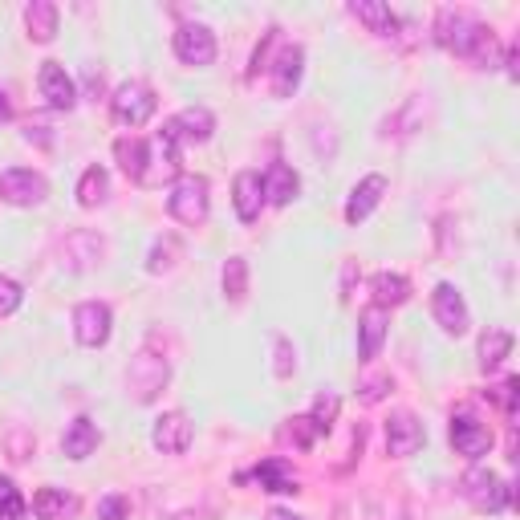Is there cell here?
Returning <instances> with one entry per match:
<instances>
[{"label": "cell", "instance_id": "8d00e7d4", "mask_svg": "<svg viewBox=\"0 0 520 520\" xmlns=\"http://www.w3.org/2000/svg\"><path fill=\"white\" fill-rule=\"evenodd\" d=\"M516 386H520V378H504V382L492 390V399L504 407V415H508V419L516 415Z\"/></svg>", "mask_w": 520, "mask_h": 520}, {"label": "cell", "instance_id": "1f68e13d", "mask_svg": "<svg viewBox=\"0 0 520 520\" xmlns=\"http://www.w3.org/2000/svg\"><path fill=\"white\" fill-rule=\"evenodd\" d=\"M0 520H25V500L9 476H0Z\"/></svg>", "mask_w": 520, "mask_h": 520}, {"label": "cell", "instance_id": "277c9868", "mask_svg": "<svg viewBox=\"0 0 520 520\" xmlns=\"http://www.w3.org/2000/svg\"><path fill=\"white\" fill-rule=\"evenodd\" d=\"M460 488H464V496H468V504H472L476 512H504V508L512 504V484L500 480V476L488 472V468H472V472L460 480Z\"/></svg>", "mask_w": 520, "mask_h": 520}, {"label": "cell", "instance_id": "4dcf8cb0", "mask_svg": "<svg viewBox=\"0 0 520 520\" xmlns=\"http://www.w3.org/2000/svg\"><path fill=\"white\" fill-rule=\"evenodd\" d=\"M179 240L175 236H163V240H155V248H151V256H147V273H167V269H175V260H179Z\"/></svg>", "mask_w": 520, "mask_h": 520}, {"label": "cell", "instance_id": "ac0fdd59", "mask_svg": "<svg viewBox=\"0 0 520 520\" xmlns=\"http://www.w3.org/2000/svg\"><path fill=\"white\" fill-rule=\"evenodd\" d=\"M386 325H390V317H386L382 305L362 309V317H358V358H362V362L378 358V350H382V342H386Z\"/></svg>", "mask_w": 520, "mask_h": 520}, {"label": "cell", "instance_id": "9c48e42d", "mask_svg": "<svg viewBox=\"0 0 520 520\" xmlns=\"http://www.w3.org/2000/svg\"><path fill=\"white\" fill-rule=\"evenodd\" d=\"M175 57L183 65H212L216 61V37L208 25H179L175 29Z\"/></svg>", "mask_w": 520, "mask_h": 520}, {"label": "cell", "instance_id": "ffe728a7", "mask_svg": "<svg viewBox=\"0 0 520 520\" xmlns=\"http://www.w3.org/2000/svg\"><path fill=\"white\" fill-rule=\"evenodd\" d=\"M260 187H265V200H269V204L285 208V204H293V200H297L301 179H297V171H293V167L273 163V167L265 171V179H260Z\"/></svg>", "mask_w": 520, "mask_h": 520}, {"label": "cell", "instance_id": "d6986e66", "mask_svg": "<svg viewBox=\"0 0 520 520\" xmlns=\"http://www.w3.org/2000/svg\"><path fill=\"white\" fill-rule=\"evenodd\" d=\"M382 195H386V175H366L346 200V224H362L382 204Z\"/></svg>", "mask_w": 520, "mask_h": 520}, {"label": "cell", "instance_id": "7a4b0ae2", "mask_svg": "<svg viewBox=\"0 0 520 520\" xmlns=\"http://www.w3.org/2000/svg\"><path fill=\"white\" fill-rule=\"evenodd\" d=\"M171 382V366L155 350H139L126 366V395L135 403H155L159 390Z\"/></svg>", "mask_w": 520, "mask_h": 520}, {"label": "cell", "instance_id": "3957f363", "mask_svg": "<svg viewBox=\"0 0 520 520\" xmlns=\"http://www.w3.org/2000/svg\"><path fill=\"white\" fill-rule=\"evenodd\" d=\"M167 212L187 228L204 224L208 220V179L204 175H179L167 191Z\"/></svg>", "mask_w": 520, "mask_h": 520}, {"label": "cell", "instance_id": "e0dca14e", "mask_svg": "<svg viewBox=\"0 0 520 520\" xmlns=\"http://www.w3.org/2000/svg\"><path fill=\"white\" fill-rule=\"evenodd\" d=\"M232 204H236V216L244 224H256L260 220V208H265V187H260V175L256 171H240L236 183H232Z\"/></svg>", "mask_w": 520, "mask_h": 520}, {"label": "cell", "instance_id": "6da1fadb", "mask_svg": "<svg viewBox=\"0 0 520 520\" xmlns=\"http://www.w3.org/2000/svg\"><path fill=\"white\" fill-rule=\"evenodd\" d=\"M435 41L443 49H451L455 57H468L472 65H480V70L504 65V49H500L496 33L464 9H439L435 13Z\"/></svg>", "mask_w": 520, "mask_h": 520}, {"label": "cell", "instance_id": "4316f807", "mask_svg": "<svg viewBox=\"0 0 520 520\" xmlns=\"http://www.w3.org/2000/svg\"><path fill=\"white\" fill-rule=\"evenodd\" d=\"M370 289H374V305H403L407 297H411V281L407 277H399V273H378L374 281H370Z\"/></svg>", "mask_w": 520, "mask_h": 520}, {"label": "cell", "instance_id": "f35d334b", "mask_svg": "<svg viewBox=\"0 0 520 520\" xmlns=\"http://www.w3.org/2000/svg\"><path fill=\"white\" fill-rule=\"evenodd\" d=\"M386 386H390V374L366 378V382H362V390H358V399H362V403H378V399L386 395Z\"/></svg>", "mask_w": 520, "mask_h": 520}, {"label": "cell", "instance_id": "484cf974", "mask_svg": "<svg viewBox=\"0 0 520 520\" xmlns=\"http://www.w3.org/2000/svg\"><path fill=\"white\" fill-rule=\"evenodd\" d=\"M33 512H37V520H70L78 512V500L65 496L61 488H41L33 496Z\"/></svg>", "mask_w": 520, "mask_h": 520}, {"label": "cell", "instance_id": "7bdbcfd3", "mask_svg": "<svg viewBox=\"0 0 520 520\" xmlns=\"http://www.w3.org/2000/svg\"><path fill=\"white\" fill-rule=\"evenodd\" d=\"M269 520H305V516H293V512H285V508H273Z\"/></svg>", "mask_w": 520, "mask_h": 520}, {"label": "cell", "instance_id": "8992f818", "mask_svg": "<svg viewBox=\"0 0 520 520\" xmlns=\"http://www.w3.org/2000/svg\"><path fill=\"white\" fill-rule=\"evenodd\" d=\"M45 195H49L45 175H37L29 167H13L0 175V200L13 208H37V204H45Z\"/></svg>", "mask_w": 520, "mask_h": 520}, {"label": "cell", "instance_id": "b9f144b4", "mask_svg": "<svg viewBox=\"0 0 520 520\" xmlns=\"http://www.w3.org/2000/svg\"><path fill=\"white\" fill-rule=\"evenodd\" d=\"M13 118V106H9V98H5V90H0V122H9Z\"/></svg>", "mask_w": 520, "mask_h": 520}, {"label": "cell", "instance_id": "d590c367", "mask_svg": "<svg viewBox=\"0 0 520 520\" xmlns=\"http://www.w3.org/2000/svg\"><path fill=\"white\" fill-rule=\"evenodd\" d=\"M21 301H25L21 285H17V281H9V277H0V317L17 313V309H21Z\"/></svg>", "mask_w": 520, "mask_h": 520}, {"label": "cell", "instance_id": "cb8c5ba5", "mask_svg": "<svg viewBox=\"0 0 520 520\" xmlns=\"http://www.w3.org/2000/svg\"><path fill=\"white\" fill-rule=\"evenodd\" d=\"M252 480L265 488V492H281V496L297 492V476H293V468L281 460V455H273V460H265V464H256Z\"/></svg>", "mask_w": 520, "mask_h": 520}, {"label": "cell", "instance_id": "4fadbf2b", "mask_svg": "<svg viewBox=\"0 0 520 520\" xmlns=\"http://www.w3.org/2000/svg\"><path fill=\"white\" fill-rule=\"evenodd\" d=\"M423 447V423L411 415V411H395L386 419V451L390 455H415Z\"/></svg>", "mask_w": 520, "mask_h": 520}, {"label": "cell", "instance_id": "f1b7e54d", "mask_svg": "<svg viewBox=\"0 0 520 520\" xmlns=\"http://www.w3.org/2000/svg\"><path fill=\"white\" fill-rule=\"evenodd\" d=\"M106 191H110V179L102 167H86L82 179H78V204L82 208H98L106 200Z\"/></svg>", "mask_w": 520, "mask_h": 520}, {"label": "cell", "instance_id": "52a82bcc", "mask_svg": "<svg viewBox=\"0 0 520 520\" xmlns=\"http://www.w3.org/2000/svg\"><path fill=\"white\" fill-rule=\"evenodd\" d=\"M431 313H435V321H439V330L451 334V338L468 334V325H472V313H468L464 293L455 289V285H447V281L435 285V293H431Z\"/></svg>", "mask_w": 520, "mask_h": 520}, {"label": "cell", "instance_id": "d6a6232c", "mask_svg": "<svg viewBox=\"0 0 520 520\" xmlns=\"http://www.w3.org/2000/svg\"><path fill=\"white\" fill-rule=\"evenodd\" d=\"M338 407H342V403H338V395H330V390H325V395H317V399H313V415H309V419L317 423V431H321V435L334 427V419H338Z\"/></svg>", "mask_w": 520, "mask_h": 520}, {"label": "cell", "instance_id": "7402d4cb", "mask_svg": "<svg viewBox=\"0 0 520 520\" xmlns=\"http://www.w3.org/2000/svg\"><path fill=\"white\" fill-rule=\"evenodd\" d=\"M171 126H175V135H179V139L204 143V139H212L216 118H212V110H204V106H187V110H179V114L171 118Z\"/></svg>", "mask_w": 520, "mask_h": 520}, {"label": "cell", "instance_id": "836d02e7", "mask_svg": "<svg viewBox=\"0 0 520 520\" xmlns=\"http://www.w3.org/2000/svg\"><path fill=\"white\" fill-rule=\"evenodd\" d=\"M273 350H277L273 374H277V378H289V374L297 370V358H293V342H289V338H273Z\"/></svg>", "mask_w": 520, "mask_h": 520}, {"label": "cell", "instance_id": "e575fe53", "mask_svg": "<svg viewBox=\"0 0 520 520\" xmlns=\"http://www.w3.org/2000/svg\"><path fill=\"white\" fill-rule=\"evenodd\" d=\"M289 435H293L297 447H313L321 431H317V423H313L309 415H297V419H289Z\"/></svg>", "mask_w": 520, "mask_h": 520}, {"label": "cell", "instance_id": "ba28073f", "mask_svg": "<svg viewBox=\"0 0 520 520\" xmlns=\"http://www.w3.org/2000/svg\"><path fill=\"white\" fill-rule=\"evenodd\" d=\"M110 305H102V301H82L78 309H74V338L82 342V346H90V350H98V346H106L110 342Z\"/></svg>", "mask_w": 520, "mask_h": 520}, {"label": "cell", "instance_id": "5bb4252c", "mask_svg": "<svg viewBox=\"0 0 520 520\" xmlns=\"http://www.w3.org/2000/svg\"><path fill=\"white\" fill-rule=\"evenodd\" d=\"M102 252H106L102 236H94V232H70V236L61 240V265L74 269V273H82V269H94V265H98Z\"/></svg>", "mask_w": 520, "mask_h": 520}, {"label": "cell", "instance_id": "8fae6325", "mask_svg": "<svg viewBox=\"0 0 520 520\" xmlns=\"http://www.w3.org/2000/svg\"><path fill=\"white\" fill-rule=\"evenodd\" d=\"M37 86H41V98H45L53 110H74V102H78V86H74L70 74H65V65L45 61V65H41V74H37Z\"/></svg>", "mask_w": 520, "mask_h": 520}, {"label": "cell", "instance_id": "44dd1931", "mask_svg": "<svg viewBox=\"0 0 520 520\" xmlns=\"http://www.w3.org/2000/svg\"><path fill=\"white\" fill-rule=\"evenodd\" d=\"M98 423L94 419H74L70 427H65V435H61V451L70 455V460H86V455H94V447H98Z\"/></svg>", "mask_w": 520, "mask_h": 520}, {"label": "cell", "instance_id": "30bf717a", "mask_svg": "<svg viewBox=\"0 0 520 520\" xmlns=\"http://www.w3.org/2000/svg\"><path fill=\"white\" fill-rule=\"evenodd\" d=\"M492 431L476 419V415H455L451 419V447L460 451V455H468V460H484V455L492 451Z\"/></svg>", "mask_w": 520, "mask_h": 520}, {"label": "cell", "instance_id": "74e56055", "mask_svg": "<svg viewBox=\"0 0 520 520\" xmlns=\"http://www.w3.org/2000/svg\"><path fill=\"white\" fill-rule=\"evenodd\" d=\"M130 516V500L126 496H106L98 504V520H126Z\"/></svg>", "mask_w": 520, "mask_h": 520}, {"label": "cell", "instance_id": "9a60e30c", "mask_svg": "<svg viewBox=\"0 0 520 520\" xmlns=\"http://www.w3.org/2000/svg\"><path fill=\"white\" fill-rule=\"evenodd\" d=\"M350 13H354L370 33H378L382 41H399V33H403V21L390 13V5H382V0H354Z\"/></svg>", "mask_w": 520, "mask_h": 520}, {"label": "cell", "instance_id": "2e32d148", "mask_svg": "<svg viewBox=\"0 0 520 520\" xmlns=\"http://www.w3.org/2000/svg\"><path fill=\"white\" fill-rule=\"evenodd\" d=\"M301 70H305V49H301V45H281V57L269 65L273 94H277V98H289V94L301 86Z\"/></svg>", "mask_w": 520, "mask_h": 520}, {"label": "cell", "instance_id": "d4e9b609", "mask_svg": "<svg viewBox=\"0 0 520 520\" xmlns=\"http://www.w3.org/2000/svg\"><path fill=\"white\" fill-rule=\"evenodd\" d=\"M25 29L37 45H49L57 37V5L53 0H33V5L25 9Z\"/></svg>", "mask_w": 520, "mask_h": 520}, {"label": "cell", "instance_id": "60d3db41", "mask_svg": "<svg viewBox=\"0 0 520 520\" xmlns=\"http://www.w3.org/2000/svg\"><path fill=\"white\" fill-rule=\"evenodd\" d=\"M354 260H350V265H346V273H342V301H350V289H354Z\"/></svg>", "mask_w": 520, "mask_h": 520}, {"label": "cell", "instance_id": "83f0119b", "mask_svg": "<svg viewBox=\"0 0 520 520\" xmlns=\"http://www.w3.org/2000/svg\"><path fill=\"white\" fill-rule=\"evenodd\" d=\"M508 350H512V334H508V330H488V334L480 338V370H484V374L496 370V366L508 358Z\"/></svg>", "mask_w": 520, "mask_h": 520}, {"label": "cell", "instance_id": "ab89813d", "mask_svg": "<svg viewBox=\"0 0 520 520\" xmlns=\"http://www.w3.org/2000/svg\"><path fill=\"white\" fill-rule=\"evenodd\" d=\"M86 90H90V98L98 102V94H102V74H98V70H86Z\"/></svg>", "mask_w": 520, "mask_h": 520}, {"label": "cell", "instance_id": "5b68a950", "mask_svg": "<svg viewBox=\"0 0 520 520\" xmlns=\"http://www.w3.org/2000/svg\"><path fill=\"white\" fill-rule=\"evenodd\" d=\"M155 110H159V98H155V90L147 82H122L114 90V98H110V114L122 126H143Z\"/></svg>", "mask_w": 520, "mask_h": 520}, {"label": "cell", "instance_id": "603a6c76", "mask_svg": "<svg viewBox=\"0 0 520 520\" xmlns=\"http://www.w3.org/2000/svg\"><path fill=\"white\" fill-rule=\"evenodd\" d=\"M114 159L135 183H147V159H151V143L147 139H118L114 143Z\"/></svg>", "mask_w": 520, "mask_h": 520}, {"label": "cell", "instance_id": "f546056e", "mask_svg": "<svg viewBox=\"0 0 520 520\" xmlns=\"http://www.w3.org/2000/svg\"><path fill=\"white\" fill-rule=\"evenodd\" d=\"M224 297L232 305H240L248 297V260L244 256H228L224 260Z\"/></svg>", "mask_w": 520, "mask_h": 520}, {"label": "cell", "instance_id": "7c38bea8", "mask_svg": "<svg viewBox=\"0 0 520 520\" xmlns=\"http://www.w3.org/2000/svg\"><path fill=\"white\" fill-rule=\"evenodd\" d=\"M151 443L163 451V455H183L191 447V419L183 411H167L155 419L151 427Z\"/></svg>", "mask_w": 520, "mask_h": 520}]
</instances>
